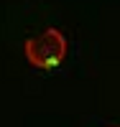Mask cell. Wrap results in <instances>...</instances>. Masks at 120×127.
I'll use <instances>...</instances> for the list:
<instances>
[{"instance_id": "cell-1", "label": "cell", "mask_w": 120, "mask_h": 127, "mask_svg": "<svg viewBox=\"0 0 120 127\" xmlns=\"http://www.w3.org/2000/svg\"><path fill=\"white\" fill-rule=\"evenodd\" d=\"M23 51H26V61L28 64H33L38 69H54V66L61 64L64 54H67V38H64L61 31L46 28L41 36L28 38Z\"/></svg>"}]
</instances>
